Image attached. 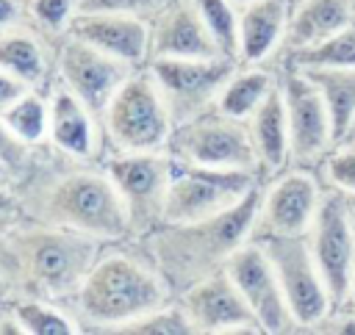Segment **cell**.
<instances>
[{
	"label": "cell",
	"instance_id": "38",
	"mask_svg": "<svg viewBox=\"0 0 355 335\" xmlns=\"http://www.w3.org/2000/svg\"><path fill=\"white\" fill-rule=\"evenodd\" d=\"M338 310H352L355 313V271H352V282H349V291H347V299Z\"/></svg>",
	"mask_w": 355,
	"mask_h": 335
},
{
	"label": "cell",
	"instance_id": "29",
	"mask_svg": "<svg viewBox=\"0 0 355 335\" xmlns=\"http://www.w3.org/2000/svg\"><path fill=\"white\" fill-rule=\"evenodd\" d=\"M219 53L239 61V6L230 0H194Z\"/></svg>",
	"mask_w": 355,
	"mask_h": 335
},
{
	"label": "cell",
	"instance_id": "1",
	"mask_svg": "<svg viewBox=\"0 0 355 335\" xmlns=\"http://www.w3.org/2000/svg\"><path fill=\"white\" fill-rule=\"evenodd\" d=\"M14 191L22 216L92 235L103 244L130 241L128 208L100 161H78L58 152L55 163L39 147Z\"/></svg>",
	"mask_w": 355,
	"mask_h": 335
},
{
	"label": "cell",
	"instance_id": "6",
	"mask_svg": "<svg viewBox=\"0 0 355 335\" xmlns=\"http://www.w3.org/2000/svg\"><path fill=\"white\" fill-rule=\"evenodd\" d=\"M258 185L261 177L255 172L214 169L169 155V188L164 199V221L183 224V221L219 216L233 205H239Z\"/></svg>",
	"mask_w": 355,
	"mask_h": 335
},
{
	"label": "cell",
	"instance_id": "42",
	"mask_svg": "<svg viewBox=\"0 0 355 335\" xmlns=\"http://www.w3.org/2000/svg\"><path fill=\"white\" fill-rule=\"evenodd\" d=\"M230 3H236V6H244V3H250V0H230Z\"/></svg>",
	"mask_w": 355,
	"mask_h": 335
},
{
	"label": "cell",
	"instance_id": "32",
	"mask_svg": "<svg viewBox=\"0 0 355 335\" xmlns=\"http://www.w3.org/2000/svg\"><path fill=\"white\" fill-rule=\"evenodd\" d=\"M322 177L327 185L355 197V138L338 141L322 161Z\"/></svg>",
	"mask_w": 355,
	"mask_h": 335
},
{
	"label": "cell",
	"instance_id": "34",
	"mask_svg": "<svg viewBox=\"0 0 355 335\" xmlns=\"http://www.w3.org/2000/svg\"><path fill=\"white\" fill-rule=\"evenodd\" d=\"M164 3L166 0H78V11H122L150 19Z\"/></svg>",
	"mask_w": 355,
	"mask_h": 335
},
{
	"label": "cell",
	"instance_id": "16",
	"mask_svg": "<svg viewBox=\"0 0 355 335\" xmlns=\"http://www.w3.org/2000/svg\"><path fill=\"white\" fill-rule=\"evenodd\" d=\"M225 269L233 277L241 296L247 299L250 310L255 313L261 332H266V335L297 332V324H294V316L286 305L277 274H275V269H272V263H269V257L258 241L250 238L247 244H241L230 255Z\"/></svg>",
	"mask_w": 355,
	"mask_h": 335
},
{
	"label": "cell",
	"instance_id": "25",
	"mask_svg": "<svg viewBox=\"0 0 355 335\" xmlns=\"http://www.w3.org/2000/svg\"><path fill=\"white\" fill-rule=\"evenodd\" d=\"M6 127L31 150H39L47 144L50 133V97L44 89H28L22 91L6 111H0Z\"/></svg>",
	"mask_w": 355,
	"mask_h": 335
},
{
	"label": "cell",
	"instance_id": "15",
	"mask_svg": "<svg viewBox=\"0 0 355 335\" xmlns=\"http://www.w3.org/2000/svg\"><path fill=\"white\" fill-rule=\"evenodd\" d=\"M183 307L194 332L202 335H230V332H261L255 313L236 288L227 269H216L208 277L191 282L175 296Z\"/></svg>",
	"mask_w": 355,
	"mask_h": 335
},
{
	"label": "cell",
	"instance_id": "39",
	"mask_svg": "<svg viewBox=\"0 0 355 335\" xmlns=\"http://www.w3.org/2000/svg\"><path fill=\"white\" fill-rule=\"evenodd\" d=\"M0 183H14V174L3 161H0Z\"/></svg>",
	"mask_w": 355,
	"mask_h": 335
},
{
	"label": "cell",
	"instance_id": "27",
	"mask_svg": "<svg viewBox=\"0 0 355 335\" xmlns=\"http://www.w3.org/2000/svg\"><path fill=\"white\" fill-rule=\"evenodd\" d=\"M286 69H355V25L283 55Z\"/></svg>",
	"mask_w": 355,
	"mask_h": 335
},
{
	"label": "cell",
	"instance_id": "7",
	"mask_svg": "<svg viewBox=\"0 0 355 335\" xmlns=\"http://www.w3.org/2000/svg\"><path fill=\"white\" fill-rule=\"evenodd\" d=\"M166 152L172 158L200 166L239 169L258 174V155H255L250 122L227 116L216 108H208L205 114L175 125Z\"/></svg>",
	"mask_w": 355,
	"mask_h": 335
},
{
	"label": "cell",
	"instance_id": "28",
	"mask_svg": "<svg viewBox=\"0 0 355 335\" xmlns=\"http://www.w3.org/2000/svg\"><path fill=\"white\" fill-rule=\"evenodd\" d=\"M22 335H78L83 332L72 313L47 299H11L6 302Z\"/></svg>",
	"mask_w": 355,
	"mask_h": 335
},
{
	"label": "cell",
	"instance_id": "8",
	"mask_svg": "<svg viewBox=\"0 0 355 335\" xmlns=\"http://www.w3.org/2000/svg\"><path fill=\"white\" fill-rule=\"evenodd\" d=\"M261 244L266 252L277 282L283 288L286 305L294 316L297 332L302 329H316L330 313H333V299L324 285V277L313 260V252L308 246L305 235H263L252 238Z\"/></svg>",
	"mask_w": 355,
	"mask_h": 335
},
{
	"label": "cell",
	"instance_id": "12",
	"mask_svg": "<svg viewBox=\"0 0 355 335\" xmlns=\"http://www.w3.org/2000/svg\"><path fill=\"white\" fill-rule=\"evenodd\" d=\"M322 185L308 166H286L261 185L258 213L252 224V238L263 235H305L316 208L322 202Z\"/></svg>",
	"mask_w": 355,
	"mask_h": 335
},
{
	"label": "cell",
	"instance_id": "18",
	"mask_svg": "<svg viewBox=\"0 0 355 335\" xmlns=\"http://www.w3.org/2000/svg\"><path fill=\"white\" fill-rule=\"evenodd\" d=\"M194 0H166L150 17V58H219ZM225 58V55H222Z\"/></svg>",
	"mask_w": 355,
	"mask_h": 335
},
{
	"label": "cell",
	"instance_id": "17",
	"mask_svg": "<svg viewBox=\"0 0 355 335\" xmlns=\"http://www.w3.org/2000/svg\"><path fill=\"white\" fill-rule=\"evenodd\" d=\"M67 36H75L130 66L150 61V19L122 11H75Z\"/></svg>",
	"mask_w": 355,
	"mask_h": 335
},
{
	"label": "cell",
	"instance_id": "3",
	"mask_svg": "<svg viewBox=\"0 0 355 335\" xmlns=\"http://www.w3.org/2000/svg\"><path fill=\"white\" fill-rule=\"evenodd\" d=\"M258 199H261V185L219 216L183 221V224L164 221L136 241L141 252L164 274L172 293L178 296L191 282L208 277L216 269H225L230 255L252 238Z\"/></svg>",
	"mask_w": 355,
	"mask_h": 335
},
{
	"label": "cell",
	"instance_id": "26",
	"mask_svg": "<svg viewBox=\"0 0 355 335\" xmlns=\"http://www.w3.org/2000/svg\"><path fill=\"white\" fill-rule=\"evenodd\" d=\"M302 72L322 91V100L330 114L333 136L338 144L355 116V69H302Z\"/></svg>",
	"mask_w": 355,
	"mask_h": 335
},
{
	"label": "cell",
	"instance_id": "13",
	"mask_svg": "<svg viewBox=\"0 0 355 335\" xmlns=\"http://www.w3.org/2000/svg\"><path fill=\"white\" fill-rule=\"evenodd\" d=\"M280 91L288 119L291 163L311 169L313 163H322L324 155L336 147L327 105L316 83L302 69L280 66Z\"/></svg>",
	"mask_w": 355,
	"mask_h": 335
},
{
	"label": "cell",
	"instance_id": "35",
	"mask_svg": "<svg viewBox=\"0 0 355 335\" xmlns=\"http://www.w3.org/2000/svg\"><path fill=\"white\" fill-rule=\"evenodd\" d=\"M22 216V205H19V197L14 191L11 183H0V230L6 224H11L14 219Z\"/></svg>",
	"mask_w": 355,
	"mask_h": 335
},
{
	"label": "cell",
	"instance_id": "33",
	"mask_svg": "<svg viewBox=\"0 0 355 335\" xmlns=\"http://www.w3.org/2000/svg\"><path fill=\"white\" fill-rule=\"evenodd\" d=\"M33 155H36V150H31V147H25L8 127H6V122H3V116H0V161L11 169V174H14V183L28 172V166H31V161H33ZM11 183V185H14Z\"/></svg>",
	"mask_w": 355,
	"mask_h": 335
},
{
	"label": "cell",
	"instance_id": "21",
	"mask_svg": "<svg viewBox=\"0 0 355 335\" xmlns=\"http://www.w3.org/2000/svg\"><path fill=\"white\" fill-rule=\"evenodd\" d=\"M247 122L258 155V174L261 180H269L291 163V138H288V119H286L280 80Z\"/></svg>",
	"mask_w": 355,
	"mask_h": 335
},
{
	"label": "cell",
	"instance_id": "40",
	"mask_svg": "<svg viewBox=\"0 0 355 335\" xmlns=\"http://www.w3.org/2000/svg\"><path fill=\"white\" fill-rule=\"evenodd\" d=\"M347 197V210H349V219H352V227H355V197L352 194H344Z\"/></svg>",
	"mask_w": 355,
	"mask_h": 335
},
{
	"label": "cell",
	"instance_id": "20",
	"mask_svg": "<svg viewBox=\"0 0 355 335\" xmlns=\"http://www.w3.org/2000/svg\"><path fill=\"white\" fill-rule=\"evenodd\" d=\"M294 0H250L239 6V64L255 66L280 55Z\"/></svg>",
	"mask_w": 355,
	"mask_h": 335
},
{
	"label": "cell",
	"instance_id": "23",
	"mask_svg": "<svg viewBox=\"0 0 355 335\" xmlns=\"http://www.w3.org/2000/svg\"><path fill=\"white\" fill-rule=\"evenodd\" d=\"M0 66L19 78L25 86L44 89L55 61H50L44 33L36 30L31 22H22L0 33Z\"/></svg>",
	"mask_w": 355,
	"mask_h": 335
},
{
	"label": "cell",
	"instance_id": "4",
	"mask_svg": "<svg viewBox=\"0 0 355 335\" xmlns=\"http://www.w3.org/2000/svg\"><path fill=\"white\" fill-rule=\"evenodd\" d=\"M175 299L169 282L155 263L139 249L105 244L78 291L61 305L72 313L80 329L114 332L119 324L139 318L147 310Z\"/></svg>",
	"mask_w": 355,
	"mask_h": 335
},
{
	"label": "cell",
	"instance_id": "37",
	"mask_svg": "<svg viewBox=\"0 0 355 335\" xmlns=\"http://www.w3.org/2000/svg\"><path fill=\"white\" fill-rule=\"evenodd\" d=\"M31 86H25L19 78H14L11 72H6L3 66H0V111H6L22 91H28Z\"/></svg>",
	"mask_w": 355,
	"mask_h": 335
},
{
	"label": "cell",
	"instance_id": "10",
	"mask_svg": "<svg viewBox=\"0 0 355 335\" xmlns=\"http://www.w3.org/2000/svg\"><path fill=\"white\" fill-rule=\"evenodd\" d=\"M313 260L324 277V285L333 299V310H338L347 299L352 271H355V227L347 210L344 191L327 185L322 191V202L316 216L305 233Z\"/></svg>",
	"mask_w": 355,
	"mask_h": 335
},
{
	"label": "cell",
	"instance_id": "9",
	"mask_svg": "<svg viewBox=\"0 0 355 335\" xmlns=\"http://www.w3.org/2000/svg\"><path fill=\"white\" fill-rule=\"evenodd\" d=\"M100 166L116 185L128 216L130 238H141L164 221L169 188V152H103Z\"/></svg>",
	"mask_w": 355,
	"mask_h": 335
},
{
	"label": "cell",
	"instance_id": "2",
	"mask_svg": "<svg viewBox=\"0 0 355 335\" xmlns=\"http://www.w3.org/2000/svg\"><path fill=\"white\" fill-rule=\"evenodd\" d=\"M103 249L92 235L19 216L0 230V299L64 305Z\"/></svg>",
	"mask_w": 355,
	"mask_h": 335
},
{
	"label": "cell",
	"instance_id": "36",
	"mask_svg": "<svg viewBox=\"0 0 355 335\" xmlns=\"http://www.w3.org/2000/svg\"><path fill=\"white\" fill-rule=\"evenodd\" d=\"M22 22H28L25 0H0V33Z\"/></svg>",
	"mask_w": 355,
	"mask_h": 335
},
{
	"label": "cell",
	"instance_id": "5",
	"mask_svg": "<svg viewBox=\"0 0 355 335\" xmlns=\"http://www.w3.org/2000/svg\"><path fill=\"white\" fill-rule=\"evenodd\" d=\"M100 130L114 152H166L175 122L147 66H139L108 100Z\"/></svg>",
	"mask_w": 355,
	"mask_h": 335
},
{
	"label": "cell",
	"instance_id": "24",
	"mask_svg": "<svg viewBox=\"0 0 355 335\" xmlns=\"http://www.w3.org/2000/svg\"><path fill=\"white\" fill-rule=\"evenodd\" d=\"M277 80H280V72L275 75L263 64H255V66L239 64L230 72V78L225 80V86L219 89L214 108L227 116H236V119H250L255 114V108L275 91Z\"/></svg>",
	"mask_w": 355,
	"mask_h": 335
},
{
	"label": "cell",
	"instance_id": "19",
	"mask_svg": "<svg viewBox=\"0 0 355 335\" xmlns=\"http://www.w3.org/2000/svg\"><path fill=\"white\" fill-rule=\"evenodd\" d=\"M47 97H50L47 147L78 161H100L103 158L100 119L58 80L47 89Z\"/></svg>",
	"mask_w": 355,
	"mask_h": 335
},
{
	"label": "cell",
	"instance_id": "30",
	"mask_svg": "<svg viewBox=\"0 0 355 335\" xmlns=\"http://www.w3.org/2000/svg\"><path fill=\"white\" fill-rule=\"evenodd\" d=\"M114 332H122V335H194L183 307L175 299L169 305H161L155 310L141 313L133 321L119 324Z\"/></svg>",
	"mask_w": 355,
	"mask_h": 335
},
{
	"label": "cell",
	"instance_id": "31",
	"mask_svg": "<svg viewBox=\"0 0 355 335\" xmlns=\"http://www.w3.org/2000/svg\"><path fill=\"white\" fill-rule=\"evenodd\" d=\"M28 22L44 36H67V28L78 11V0H25Z\"/></svg>",
	"mask_w": 355,
	"mask_h": 335
},
{
	"label": "cell",
	"instance_id": "41",
	"mask_svg": "<svg viewBox=\"0 0 355 335\" xmlns=\"http://www.w3.org/2000/svg\"><path fill=\"white\" fill-rule=\"evenodd\" d=\"M344 138H355V116H352V122H349V127H347ZM344 138H341V141H344Z\"/></svg>",
	"mask_w": 355,
	"mask_h": 335
},
{
	"label": "cell",
	"instance_id": "22",
	"mask_svg": "<svg viewBox=\"0 0 355 335\" xmlns=\"http://www.w3.org/2000/svg\"><path fill=\"white\" fill-rule=\"evenodd\" d=\"M355 25V0H294L280 55L316 44Z\"/></svg>",
	"mask_w": 355,
	"mask_h": 335
},
{
	"label": "cell",
	"instance_id": "11",
	"mask_svg": "<svg viewBox=\"0 0 355 335\" xmlns=\"http://www.w3.org/2000/svg\"><path fill=\"white\" fill-rule=\"evenodd\" d=\"M158 83L172 122H189L214 108L219 89L239 66L233 58H150L144 64Z\"/></svg>",
	"mask_w": 355,
	"mask_h": 335
},
{
	"label": "cell",
	"instance_id": "14",
	"mask_svg": "<svg viewBox=\"0 0 355 335\" xmlns=\"http://www.w3.org/2000/svg\"><path fill=\"white\" fill-rule=\"evenodd\" d=\"M122 58H114L75 36H64L55 50V80L64 83L97 119L116 89L136 72Z\"/></svg>",
	"mask_w": 355,
	"mask_h": 335
}]
</instances>
